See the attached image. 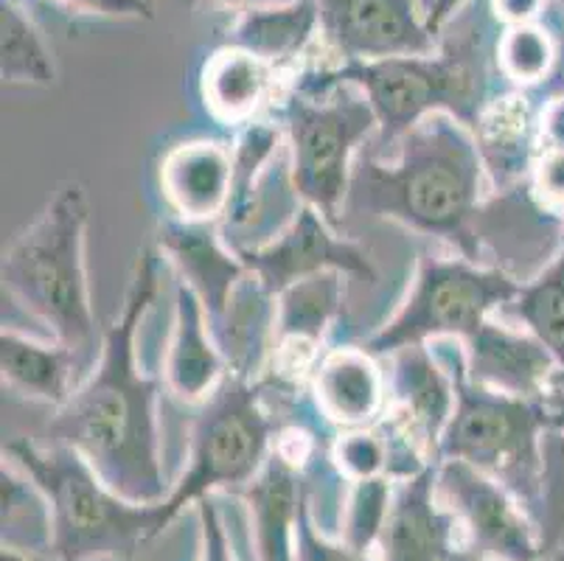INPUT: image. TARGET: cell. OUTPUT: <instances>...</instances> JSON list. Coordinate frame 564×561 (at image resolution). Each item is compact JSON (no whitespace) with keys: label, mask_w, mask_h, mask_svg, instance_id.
Masks as SVG:
<instances>
[{"label":"cell","mask_w":564,"mask_h":561,"mask_svg":"<svg viewBox=\"0 0 564 561\" xmlns=\"http://www.w3.org/2000/svg\"><path fill=\"white\" fill-rule=\"evenodd\" d=\"M295 561H379L373 553H360L340 539H329L312 517V500L306 497L295 531Z\"/></svg>","instance_id":"32"},{"label":"cell","mask_w":564,"mask_h":561,"mask_svg":"<svg viewBox=\"0 0 564 561\" xmlns=\"http://www.w3.org/2000/svg\"><path fill=\"white\" fill-rule=\"evenodd\" d=\"M0 497H3V550L51 559L54 525H51L48 500L37 483L7 457L0 470Z\"/></svg>","instance_id":"26"},{"label":"cell","mask_w":564,"mask_h":561,"mask_svg":"<svg viewBox=\"0 0 564 561\" xmlns=\"http://www.w3.org/2000/svg\"><path fill=\"white\" fill-rule=\"evenodd\" d=\"M444 561H486V559L478 553V550H471L469 544L460 542V544H455L453 553H449Z\"/></svg>","instance_id":"40"},{"label":"cell","mask_w":564,"mask_h":561,"mask_svg":"<svg viewBox=\"0 0 564 561\" xmlns=\"http://www.w3.org/2000/svg\"><path fill=\"white\" fill-rule=\"evenodd\" d=\"M500 315L528 328L556 357L564 382V250L528 281Z\"/></svg>","instance_id":"27"},{"label":"cell","mask_w":564,"mask_h":561,"mask_svg":"<svg viewBox=\"0 0 564 561\" xmlns=\"http://www.w3.org/2000/svg\"><path fill=\"white\" fill-rule=\"evenodd\" d=\"M214 7H242L245 0H208Z\"/></svg>","instance_id":"42"},{"label":"cell","mask_w":564,"mask_h":561,"mask_svg":"<svg viewBox=\"0 0 564 561\" xmlns=\"http://www.w3.org/2000/svg\"><path fill=\"white\" fill-rule=\"evenodd\" d=\"M542 149L564 147V99H551L540 105Z\"/></svg>","instance_id":"37"},{"label":"cell","mask_w":564,"mask_h":561,"mask_svg":"<svg viewBox=\"0 0 564 561\" xmlns=\"http://www.w3.org/2000/svg\"><path fill=\"white\" fill-rule=\"evenodd\" d=\"M466 0H433V9L427 14V29L438 37V31L447 25L449 18H455V12H460Z\"/></svg>","instance_id":"39"},{"label":"cell","mask_w":564,"mask_h":561,"mask_svg":"<svg viewBox=\"0 0 564 561\" xmlns=\"http://www.w3.org/2000/svg\"><path fill=\"white\" fill-rule=\"evenodd\" d=\"M90 374V365L56 339H40L18 332L3 323L0 332V377L3 385L23 399L63 408L68 396L79 388L82 377Z\"/></svg>","instance_id":"23"},{"label":"cell","mask_w":564,"mask_h":561,"mask_svg":"<svg viewBox=\"0 0 564 561\" xmlns=\"http://www.w3.org/2000/svg\"><path fill=\"white\" fill-rule=\"evenodd\" d=\"M542 555L564 542V421L542 435V481L536 508Z\"/></svg>","instance_id":"31"},{"label":"cell","mask_w":564,"mask_h":561,"mask_svg":"<svg viewBox=\"0 0 564 561\" xmlns=\"http://www.w3.org/2000/svg\"><path fill=\"white\" fill-rule=\"evenodd\" d=\"M562 241H564V230H562Z\"/></svg>","instance_id":"46"},{"label":"cell","mask_w":564,"mask_h":561,"mask_svg":"<svg viewBox=\"0 0 564 561\" xmlns=\"http://www.w3.org/2000/svg\"><path fill=\"white\" fill-rule=\"evenodd\" d=\"M0 76L3 85L54 87L59 82L43 31L18 0H0Z\"/></svg>","instance_id":"28"},{"label":"cell","mask_w":564,"mask_h":561,"mask_svg":"<svg viewBox=\"0 0 564 561\" xmlns=\"http://www.w3.org/2000/svg\"><path fill=\"white\" fill-rule=\"evenodd\" d=\"M558 43L540 23L506 25L497 45V65L517 90H533L551 76L556 65Z\"/></svg>","instance_id":"29"},{"label":"cell","mask_w":564,"mask_h":561,"mask_svg":"<svg viewBox=\"0 0 564 561\" xmlns=\"http://www.w3.org/2000/svg\"><path fill=\"white\" fill-rule=\"evenodd\" d=\"M540 561H553V559H540Z\"/></svg>","instance_id":"45"},{"label":"cell","mask_w":564,"mask_h":561,"mask_svg":"<svg viewBox=\"0 0 564 561\" xmlns=\"http://www.w3.org/2000/svg\"><path fill=\"white\" fill-rule=\"evenodd\" d=\"M558 3V9H562V18H564V0H556Z\"/></svg>","instance_id":"44"},{"label":"cell","mask_w":564,"mask_h":561,"mask_svg":"<svg viewBox=\"0 0 564 561\" xmlns=\"http://www.w3.org/2000/svg\"><path fill=\"white\" fill-rule=\"evenodd\" d=\"M419 3H422V12H424V20H427L430 9H433V0H419Z\"/></svg>","instance_id":"43"},{"label":"cell","mask_w":564,"mask_h":561,"mask_svg":"<svg viewBox=\"0 0 564 561\" xmlns=\"http://www.w3.org/2000/svg\"><path fill=\"white\" fill-rule=\"evenodd\" d=\"M281 127L295 192L340 230L354 161L379 132L371 101L357 85H337L321 96L292 90L281 107Z\"/></svg>","instance_id":"7"},{"label":"cell","mask_w":564,"mask_h":561,"mask_svg":"<svg viewBox=\"0 0 564 561\" xmlns=\"http://www.w3.org/2000/svg\"><path fill=\"white\" fill-rule=\"evenodd\" d=\"M273 68L239 48H223L205 62L203 99L217 121L245 127L256 121L270 93Z\"/></svg>","instance_id":"25"},{"label":"cell","mask_w":564,"mask_h":561,"mask_svg":"<svg viewBox=\"0 0 564 561\" xmlns=\"http://www.w3.org/2000/svg\"><path fill=\"white\" fill-rule=\"evenodd\" d=\"M59 3L76 12L105 14V18H155L150 0H59Z\"/></svg>","instance_id":"35"},{"label":"cell","mask_w":564,"mask_h":561,"mask_svg":"<svg viewBox=\"0 0 564 561\" xmlns=\"http://www.w3.org/2000/svg\"><path fill=\"white\" fill-rule=\"evenodd\" d=\"M464 354L471 382L497 393L545 399L556 393L553 379H562L556 357L528 328L506 317H489L478 334L464 339Z\"/></svg>","instance_id":"12"},{"label":"cell","mask_w":564,"mask_h":561,"mask_svg":"<svg viewBox=\"0 0 564 561\" xmlns=\"http://www.w3.org/2000/svg\"><path fill=\"white\" fill-rule=\"evenodd\" d=\"M250 511L259 561H295V531L310 497L306 466L275 444L259 475L239 488Z\"/></svg>","instance_id":"16"},{"label":"cell","mask_w":564,"mask_h":561,"mask_svg":"<svg viewBox=\"0 0 564 561\" xmlns=\"http://www.w3.org/2000/svg\"><path fill=\"white\" fill-rule=\"evenodd\" d=\"M150 3H152V0H150Z\"/></svg>","instance_id":"47"},{"label":"cell","mask_w":564,"mask_h":561,"mask_svg":"<svg viewBox=\"0 0 564 561\" xmlns=\"http://www.w3.org/2000/svg\"><path fill=\"white\" fill-rule=\"evenodd\" d=\"M208 326L230 374L261 379L267 359L275 354L279 295L267 290L253 270H248L228 295L223 312L212 317Z\"/></svg>","instance_id":"22"},{"label":"cell","mask_w":564,"mask_h":561,"mask_svg":"<svg viewBox=\"0 0 564 561\" xmlns=\"http://www.w3.org/2000/svg\"><path fill=\"white\" fill-rule=\"evenodd\" d=\"M388 379L366 348L340 346L323 354L312 370V404L326 424L340 430L371 427L384 416Z\"/></svg>","instance_id":"19"},{"label":"cell","mask_w":564,"mask_h":561,"mask_svg":"<svg viewBox=\"0 0 564 561\" xmlns=\"http://www.w3.org/2000/svg\"><path fill=\"white\" fill-rule=\"evenodd\" d=\"M542 559H553V561H564V542H558L556 548L551 550L547 555H542Z\"/></svg>","instance_id":"41"},{"label":"cell","mask_w":564,"mask_h":561,"mask_svg":"<svg viewBox=\"0 0 564 561\" xmlns=\"http://www.w3.org/2000/svg\"><path fill=\"white\" fill-rule=\"evenodd\" d=\"M321 29V12L315 0H286V3H256L236 18L225 45L253 54L279 68L292 62Z\"/></svg>","instance_id":"24"},{"label":"cell","mask_w":564,"mask_h":561,"mask_svg":"<svg viewBox=\"0 0 564 561\" xmlns=\"http://www.w3.org/2000/svg\"><path fill=\"white\" fill-rule=\"evenodd\" d=\"M3 457L45 494L54 525L51 559L56 561L130 559L172 522L166 503L124 500L70 446L12 439L3 444Z\"/></svg>","instance_id":"4"},{"label":"cell","mask_w":564,"mask_h":561,"mask_svg":"<svg viewBox=\"0 0 564 561\" xmlns=\"http://www.w3.org/2000/svg\"><path fill=\"white\" fill-rule=\"evenodd\" d=\"M491 9L502 25H525L545 12V0H491Z\"/></svg>","instance_id":"36"},{"label":"cell","mask_w":564,"mask_h":561,"mask_svg":"<svg viewBox=\"0 0 564 561\" xmlns=\"http://www.w3.org/2000/svg\"><path fill=\"white\" fill-rule=\"evenodd\" d=\"M346 303V276L337 270L295 281L279 295L275 365L279 382H295L301 370H315L317 348L340 317Z\"/></svg>","instance_id":"14"},{"label":"cell","mask_w":564,"mask_h":561,"mask_svg":"<svg viewBox=\"0 0 564 561\" xmlns=\"http://www.w3.org/2000/svg\"><path fill=\"white\" fill-rule=\"evenodd\" d=\"M230 374L205 309L186 281L174 276V326L169 337L163 382L174 399L199 404Z\"/></svg>","instance_id":"21"},{"label":"cell","mask_w":564,"mask_h":561,"mask_svg":"<svg viewBox=\"0 0 564 561\" xmlns=\"http://www.w3.org/2000/svg\"><path fill=\"white\" fill-rule=\"evenodd\" d=\"M486 192L475 132L449 112H433L388 158L357 154L343 214L388 219L484 265L478 228Z\"/></svg>","instance_id":"2"},{"label":"cell","mask_w":564,"mask_h":561,"mask_svg":"<svg viewBox=\"0 0 564 561\" xmlns=\"http://www.w3.org/2000/svg\"><path fill=\"white\" fill-rule=\"evenodd\" d=\"M197 517H199V561H236L234 544H230L225 522L219 517L217 508V494L199 497L197 503Z\"/></svg>","instance_id":"34"},{"label":"cell","mask_w":564,"mask_h":561,"mask_svg":"<svg viewBox=\"0 0 564 561\" xmlns=\"http://www.w3.org/2000/svg\"><path fill=\"white\" fill-rule=\"evenodd\" d=\"M236 256L264 281L273 295H281L295 281L326 270L360 278L368 284L377 281V267L366 247L360 241L346 239L335 225L326 223L321 211L306 203L273 241Z\"/></svg>","instance_id":"10"},{"label":"cell","mask_w":564,"mask_h":561,"mask_svg":"<svg viewBox=\"0 0 564 561\" xmlns=\"http://www.w3.org/2000/svg\"><path fill=\"white\" fill-rule=\"evenodd\" d=\"M522 281L495 265L464 259V256H419L413 287L397 315L379 326L362 343L373 357L441 337L469 339L491 315L514 301Z\"/></svg>","instance_id":"8"},{"label":"cell","mask_w":564,"mask_h":561,"mask_svg":"<svg viewBox=\"0 0 564 561\" xmlns=\"http://www.w3.org/2000/svg\"><path fill=\"white\" fill-rule=\"evenodd\" d=\"M161 188L177 219L219 223L234 188V149L219 141H188L161 163Z\"/></svg>","instance_id":"20"},{"label":"cell","mask_w":564,"mask_h":561,"mask_svg":"<svg viewBox=\"0 0 564 561\" xmlns=\"http://www.w3.org/2000/svg\"><path fill=\"white\" fill-rule=\"evenodd\" d=\"M267 379L225 374L197 404L188 439V466L174 483L166 508L172 519L199 497L248 486L279 444L281 424L267 408Z\"/></svg>","instance_id":"6"},{"label":"cell","mask_w":564,"mask_h":561,"mask_svg":"<svg viewBox=\"0 0 564 561\" xmlns=\"http://www.w3.org/2000/svg\"><path fill=\"white\" fill-rule=\"evenodd\" d=\"M438 500L458 522L464 544L486 561H540L542 544L528 508L495 477L464 461L435 463Z\"/></svg>","instance_id":"9"},{"label":"cell","mask_w":564,"mask_h":561,"mask_svg":"<svg viewBox=\"0 0 564 561\" xmlns=\"http://www.w3.org/2000/svg\"><path fill=\"white\" fill-rule=\"evenodd\" d=\"M393 500L391 477H368L348 483L346 500L340 506V542L360 553H373L388 522Z\"/></svg>","instance_id":"30"},{"label":"cell","mask_w":564,"mask_h":561,"mask_svg":"<svg viewBox=\"0 0 564 561\" xmlns=\"http://www.w3.org/2000/svg\"><path fill=\"white\" fill-rule=\"evenodd\" d=\"M458 522L438 500L435 463L393 483L388 522L379 537V561H444L458 542Z\"/></svg>","instance_id":"15"},{"label":"cell","mask_w":564,"mask_h":561,"mask_svg":"<svg viewBox=\"0 0 564 561\" xmlns=\"http://www.w3.org/2000/svg\"><path fill=\"white\" fill-rule=\"evenodd\" d=\"M155 247L174 276L192 287L208 321L223 312L239 278L248 272V265L225 245L219 223H186L172 216L158 228Z\"/></svg>","instance_id":"17"},{"label":"cell","mask_w":564,"mask_h":561,"mask_svg":"<svg viewBox=\"0 0 564 561\" xmlns=\"http://www.w3.org/2000/svg\"><path fill=\"white\" fill-rule=\"evenodd\" d=\"M533 199L547 214L564 219V147H545L528 177Z\"/></svg>","instance_id":"33"},{"label":"cell","mask_w":564,"mask_h":561,"mask_svg":"<svg viewBox=\"0 0 564 561\" xmlns=\"http://www.w3.org/2000/svg\"><path fill=\"white\" fill-rule=\"evenodd\" d=\"M321 31L343 62L433 54L435 37L419 0H315Z\"/></svg>","instance_id":"11"},{"label":"cell","mask_w":564,"mask_h":561,"mask_svg":"<svg viewBox=\"0 0 564 561\" xmlns=\"http://www.w3.org/2000/svg\"><path fill=\"white\" fill-rule=\"evenodd\" d=\"M540 101L528 90L500 93L471 127L489 174L491 192H511L528 183L531 169L542 152Z\"/></svg>","instance_id":"18"},{"label":"cell","mask_w":564,"mask_h":561,"mask_svg":"<svg viewBox=\"0 0 564 561\" xmlns=\"http://www.w3.org/2000/svg\"><path fill=\"white\" fill-rule=\"evenodd\" d=\"M455 385V410L441 435L438 461H464L495 477L528 508L536 522L542 481V435L564 421V399H520L480 388L466 374L464 343H430Z\"/></svg>","instance_id":"5"},{"label":"cell","mask_w":564,"mask_h":561,"mask_svg":"<svg viewBox=\"0 0 564 561\" xmlns=\"http://www.w3.org/2000/svg\"><path fill=\"white\" fill-rule=\"evenodd\" d=\"M158 287L161 250L143 247L132 265L124 306L101 332L94 370L45 427L51 444L79 452L112 492L132 503H166L174 488L163 470L158 421L166 382L138 365V332Z\"/></svg>","instance_id":"1"},{"label":"cell","mask_w":564,"mask_h":561,"mask_svg":"<svg viewBox=\"0 0 564 561\" xmlns=\"http://www.w3.org/2000/svg\"><path fill=\"white\" fill-rule=\"evenodd\" d=\"M533 96V99L540 101H551V99H564V37L558 40V54H556V65H553L551 76H547L545 82H542L540 87H533V90H528Z\"/></svg>","instance_id":"38"},{"label":"cell","mask_w":564,"mask_h":561,"mask_svg":"<svg viewBox=\"0 0 564 561\" xmlns=\"http://www.w3.org/2000/svg\"><path fill=\"white\" fill-rule=\"evenodd\" d=\"M90 194L82 180L56 185L37 219L20 230L3 253V301L14 303L56 339L96 365V317L87 284Z\"/></svg>","instance_id":"3"},{"label":"cell","mask_w":564,"mask_h":561,"mask_svg":"<svg viewBox=\"0 0 564 561\" xmlns=\"http://www.w3.org/2000/svg\"><path fill=\"white\" fill-rule=\"evenodd\" d=\"M391 416L422 446L427 461L438 463L441 435L455 410V385L447 365L430 343L404 346L391 357Z\"/></svg>","instance_id":"13"}]
</instances>
